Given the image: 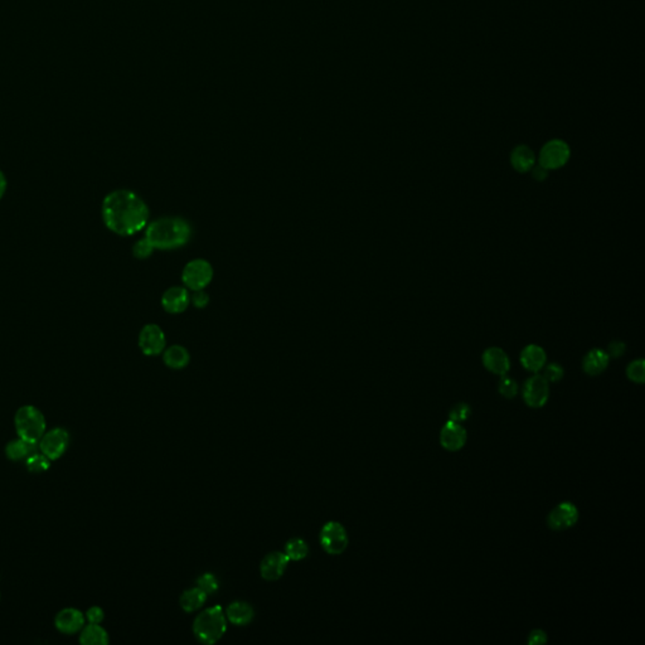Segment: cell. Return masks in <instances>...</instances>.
Wrapping results in <instances>:
<instances>
[{"mask_svg": "<svg viewBox=\"0 0 645 645\" xmlns=\"http://www.w3.org/2000/svg\"><path fill=\"white\" fill-rule=\"evenodd\" d=\"M101 216L110 231L120 236H131L146 227L149 210L134 192L119 189L105 197Z\"/></svg>", "mask_w": 645, "mask_h": 645, "instance_id": "6da1fadb", "label": "cell"}, {"mask_svg": "<svg viewBox=\"0 0 645 645\" xmlns=\"http://www.w3.org/2000/svg\"><path fill=\"white\" fill-rule=\"evenodd\" d=\"M190 237V226L181 218H160L146 228V239L154 248L170 250L183 246Z\"/></svg>", "mask_w": 645, "mask_h": 645, "instance_id": "7a4b0ae2", "label": "cell"}, {"mask_svg": "<svg viewBox=\"0 0 645 645\" xmlns=\"http://www.w3.org/2000/svg\"><path fill=\"white\" fill-rule=\"evenodd\" d=\"M227 617L221 605L212 606L197 616L193 623V633L204 644H215L225 635Z\"/></svg>", "mask_w": 645, "mask_h": 645, "instance_id": "3957f363", "label": "cell"}, {"mask_svg": "<svg viewBox=\"0 0 645 645\" xmlns=\"http://www.w3.org/2000/svg\"><path fill=\"white\" fill-rule=\"evenodd\" d=\"M15 431L18 437L37 445L41 437L47 431V424L44 415L39 408L32 405H26L15 413Z\"/></svg>", "mask_w": 645, "mask_h": 645, "instance_id": "277c9868", "label": "cell"}, {"mask_svg": "<svg viewBox=\"0 0 645 645\" xmlns=\"http://www.w3.org/2000/svg\"><path fill=\"white\" fill-rule=\"evenodd\" d=\"M38 450L51 462L65 455L70 445V434L63 428H54L46 431L38 441Z\"/></svg>", "mask_w": 645, "mask_h": 645, "instance_id": "5b68a950", "label": "cell"}, {"mask_svg": "<svg viewBox=\"0 0 645 645\" xmlns=\"http://www.w3.org/2000/svg\"><path fill=\"white\" fill-rule=\"evenodd\" d=\"M319 541L328 555H341L348 547V533L343 524L330 521L320 530Z\"/></svg>", "mask_w": 645, "mask_h": 645, "instance_id": "8992f818", "label": "cell"}, {"mask_svg": "<svg viewBox=\"0 0 645 645\" xmlns=\"http://www.w3.org/2000/svg\"><path fill=\"white\" fill-rule=\"evenodd\" d=\"M213 268L206 260H193L183 270V283L192 290H202L212 280Z\"/></svg>", "mask_w": 645, "mask_h": 645, "instance_id": "52a82bcc", "label": "cell"}, {"mask_svg": "<svg viewBox=\"0 0 645 645\" xmlns=\"http://www.w3.org/2000/svg\"><path fill=\"white\" fill-rule=\"evenodd\" d=\"M570 148L562 140H551L541 149L539 164L546 169L564 167L570 159Z\"/></svg>", "mask_w": 645, "mask_h": 645, "instance_id": "ba28073f", "label": "cell"}, {"mask_svg": "<svg viewBox=\"0 0 645 645\" xmlns=\"http://www.w3.org/2000/svg\"><path fill=\"white\" fill-rule=\"evenodd\" d=\"M550 397V386L544 376L528 378L523 387V399L529 407H544Z\"/></svg>", "mask_w": 645, "mask_h": 645, "instance_id": "9c48e42d", "label": "cell"}, {"mask_svg": "<svg viewBox=\"0 0 645 645\" xmlns=\"http://www.w3.org/2000/svg\"><path fill=\"white\" fill-rule=\"evenodd\" d=\"M139 347L144 355H160L166 348V335L155 324L146 326L139 335Z\"/></svg>", "mask_w": 645, "mask_h": 645, "instance_id": "30bf717a", "label": "cell"}, {"mask_svg": "<svg viewBox=\"0 0 645 645\" xmlns=\"http://www.w3.org/2000/svg\"><path fill=\"white\" fill-rule=\"evenodd\" d=\"M579 521V509L570 502L558 504L548 515V527L553 530L571 528Z\"/></svg>", "mask_w": 645, "mask_h": 645, "instance_id": "8fae6325", "label": "cell"}, {"mask_svg": "<svg viewBox=\"0 0 645 645\" xmlns=\"http://www.w3.org/2000/svg\"><path fill=\"white\" fill-rule=\"evenodd\" d=\"M85 623H86L85 614L75 608H66V609L61 610L54 617L56 629L66 635H73L76 633H80L82 628L85 626Z\"/></svg>", "mask_w": 645, "mask_h": 645, "instance_id": "7c38bea8", "label": "cell"}, {"mask_svg": "<svg viewBox=\"0 0 645 645\" xmlns=\"http://www.w3.org/2000/svg\"><path fill=\"white\" fill-rule=\"evenodd\" d=\"M289 558L284 552H271L266 555L261 561L260 573L262 579L268 581H276L283 577L285 570L289 565Z\"/></svg>", "mask_w": 645, "mask_h": 645, "instance_id": "4fadbf2b", "label": "cell"}, {"mask_svg": "<svg viewBox=\"0 0 645 645\" xmlns=\"http://www.w3.org/2000/svg\"><path fill=\"white\" fill-rule=\"evenodd\" d=\"M466 442V430L459 422L448 421L440 433V444L448 451H457Z\"/></svg>", "mask_w": 645, "mask_h": 645, "instance_id": "5bb4252c", "label": "cell"}, {"mask_svg": "<svg viewBox=\"0 0 645 645\" xmlns=\"http://www.w3.org/2000/svg\"><path fill=\"white\" fill-rule=\"evenodd\" d=\"M483 364L486 370L498 376H506L510 368L507 353L497 347L486 349L483 355Z\"/></svg>", "mask_w": 645, "mask_h": 645, "instance_id": "9a60e30c", "label": "cell"}, {"mask_svg": "<svg viewBox=\"0 0 645 645\" xmlns=\"http://www.w3.org/2000/svg\"><path fill=\"white\" fill-rule=\"evenodd\" d=\"M161 304L168 312L178 314V312H184L188 308V291L179 286L170 288L169 290L164 292V295L161 297Z\"/></svg>", "mask_w": 645, "mask_h": 645, "instance_id": "2e32d148", "label": "cell"}, {"mask_svg": "<svg viewBox=\"0 0 645 645\" xmlns=\"http://www.w3.org/2000/svg\"><path fill=\"white\" fill-rule=\"evenodd\" d=\"M254 608L245 602H231L226 611V617L230 620V623L239 626L248 625L254 620Z\"/></svg>", "mask_w": 645, "mask_h": 645, "instance_id": "e0dca14e", "label": "cell"}, {"mask_svg": "<svg viewBox=\"0 0 645 645\" xmlns=\"http://www.w3.org/2000/svg\"><path fill=\"white\" fill-rule=\"evenodd\" d=\"M610 357L602 349H591L584 358L582 368L590 376H597L609 366Z\"/></svg>", "mask_w": 645, "mask_h": 645, "instance_id": "ac0fdd59", "label": "cell"}, {"mask_svg": "<svg viewBox=\"0 0 645 645\" xmlns=\"http://www.w3.org/2000/svg\"><path fill=\"white\" fill-rule=\"evenodd\" d=\"M547 355L544 349L536 344H530L523 349L521 363L523 367L530 372H539L544 367Z\"/></svg>", "mask_w": 645, "mask_h": 645, "instance_id": "d6986e66", "label": "cell"}, {"mask_svg": "<svg viewBox=\"0 0 645 645\" xmlns=\"http://www.w3.org/2000/svg\"><path fill=\"white\" fill-rule=\"evenodd\" d=\"M80 643L83 645L109 644V634L100 624L90 623L81 631Z\"/></svg>", "mask_w": 645, "mask_h": 645, "instance_id": "ffe728a7", "label": "cell"}, {"mask_svg": "<svg viewBox=\"0 0 645 645\" xmlns=\"http://www.w3.org/2000/svg\"><path fill=\"white\" fill-rule=\"evenodd\" d=\"M36 446L34 444L23 440L21 437L8 442L6 446V455L9 460L12 462H21L26 460L27 457H30L33 453H36Z\"/></svg>", "mask_w": 645, "mask_h": 645, "instance_id": "44dd1931", "label": "cell"}, {"mask_svg": "<svg viewBox=\"0 0 645 645\" xmlns=\"http://www.w3.org/2000/svg\"><path fill=\"white\" fill-rule=\"evenodd\" d=\"M510 161L515 170H518L519 173H526L535 166L536 157H535V152H532L528 146H519L512 152Z\"/></svg>", "mask_w": 645, "mask_h": 645, "instance_id": "7402d4cb", "label": "cell"}, {"mask_svg": "<svg viewBox=\"0 0 645 645\" xmlns=\"http://www.w3.org/2000/svg\"><path fill=\"white\" fill-rule=\"evenodd\" d=\"M206 602H207V595L204 594L199 587L186 590L179 599L181 608L186 613H193L201 609Z\"/></svg>", "mask_w": 645, "mask_h": 645, "instance_id": "603a6c76", "label": "cell"}, {"mask_svg": "<svg viewBox=\"0 0 645 645\" xmlns=\"http://www.w3.org/2000/svg\"><path fill=\"white\" fill-rule=\"evenodd\" d=\"M164 363L173 370L184 368L189 363L188 350L181 346H173L168 348L164 353Z\"/></svg>", "mask_w": 645, "mask_h": 645, "instance_id": "cb8c5ba5", "label": "cell"}, {"mask_svg": "<svg viewBox=\"0 0 645 645\" xmlns=\"http://www.w3.org/2000/svg\"><path fill=\"white\" fill-rule=\"evenodd\" d=\"M289 559L292 561H301L304 559L308 553H309V547L301 538H291L286 544H285V552H284Z\"/></svg>", "mask_w": 645, "mask_h": 645, "instance_id": "d4e9b609", "label": "cell"}, {"mask_svg": "<svg viewBox=\"0 0 645 645\" xmlns=\"http://www.w3.org/2000/svg\"><path fill=\"white\" fill-rule=\"evenodd\" d=\"M51 460L44 457L41 453H33L30 457L26 459L27 469L32 473H43L50 468Z\"/></svg>", "mask_w": 645, "mask_h": 645, "instance_id": "484cf974", "label": "cell"}, {"mask_svg": "<svg viewBox=\"0 0 645 645\" xmlns=\"http://www.w3.org/2000/svg\"><path fill=\"white\" fill-rule=\"evenodd\" d=\"M197 585L207 596L215 594L219 587L217 577L210 573H204L202 576H199L197 579Z\"/></svg>", "mask_w": 645, "mask_h": 645, "instance_id": "4316f807", "label": "cell"}, {"mask_svg": "<svg viewBox=\"0 0 645 645\" xmlns=\"http://www.w3.org/2000/svg\"><path fill=\"white\" fill-rule=\"evenodd\" d=\"M628 377L635 384H644L645 381V363L643 359L634 361L628 366L626 370Z\"/></svg>", "mask_w": 645, "mask_h": 645, "instance_id": "83f0119b", "label": "cell"}, {"mask_svg": "<svg viewBox=\"0 0 645 645\" xmlns=\"http://www.w3.org/2000/svg\"><path fill=\"white\" fill-rule=\"evenodd\" d=\"M498 390H499L502 396H504L507 399H513L518 393V384L512 378L502 376Z\"/></svg>", "mask_w": 645, "mask_h": 645, "instance_id": "f1b7e54d", "label": "cell"}, {"mask_svg": "<svg viewBox=\"0 0 645 645\" xmlns=\"http://www.w3.org/2000/svg\"><path fill=\"white\" fill-rule=\"evenodd\" d=\"M470 407L466 404H457V406L453 407L449 413L450 421L454 422H463L470 416Z\"/></svg>", "mask_w": 645, "mask_h": 645, "instance_id": "f546056e", "label": "cell"}, {"mask_svg": "<svg viewBox=\"0 0 645 645\" xmlns=\"http://www.w3.org/2000/svg\"><path fill=\"white\" fill-rule=\"evenodd\" d=\"M154 247L150 245V242L146 239H139L138 242L134 245L132 254L138 259H148L152 254Z\"/></svg>", "mask_w": 645, "mask_h": 645, "instance_id": "4dcf8cb0", "label": "cell"}, {"mask_svg": "<svg viewBox=\"0 0 645 645\" xmlns=\"http://www.w3.org/2000/svg\"><path fill=\"white\" fill-rule=\"evenodd\" d=\"M544 377L547 379V382H558L564 377V368L557 364V363H551L546 367L544 370Z\"/></svg>", "mask_w": 645, "mask_h": 645, "instance_id": "1f68e13d", "label": "cell"}, {"mask_svg": "<svg viewBox=\"0 0 645 645\" xmlns=\"http://www.w3.org/2000/svg\"><path fill=\"white\" fill-rule=\"evenodd\" d=\"M625 350H626L625 343L620 341H614L610 343L606 353H608L609 357H613V358H619V357H622V355L625 353Z\"/></svg>", "mask_w": 645, "mask_h": 645, "instance_id": "d6a6232c", "label": "cell"}, {"mask_svg": "<svg viewBox=\"0 0 645 645\" xmlns=\"http://www.w3.org/2000/svg\"><path fill=\"white\" fill-rule=\"evenodd\" d=\"M86 620L88 623L92 624H101L103 617H105V614H103V610L99 606H92L91 609L88 610L86 613Z\"/></svg>", "mask_w": 645, "mask_h": 645, "instance_id": "836d02e7", "label": "cell"}, {"mask_svg": "<svg viewBox=\"0 0 645 645\" xmlns=\"http://www.w3.org/2000/svg\"><path fill=\"white\" fill-rule=\"evenodd\" d=\"M546 643H547V634L544 631H533L529 634V645H542Z\"/></svg>", "mask_w": 645, "mask_h": 645, "instance_id": "e575fe53", "label": "cell"}, {"mask_svg": "<svg viewBox=\"0 0 645 645\" xmlns=\"http://www.w3.org/2000/svg\"><path fill=\"white\" fill-rule=\"evenodd\" d=\"M208 294H206L202 290H197L196 294L193 295V304L196 305L197 308H204L206 305L208 304Z\"/></svg>", "mask_w": 645, "mask_h": 645, "instance_id": "d590c367", "label": "cell"}, {"mask_svg": "<svg viewBox=\"0 0 645 645\" xmlns=\"http://www.w3.org/2000/svg\"><path fill=\"white\" fill-rule=\"evenodd\" d=\"M532 169H533V178L537 181H544L548 177V169L542 167L541 164L533 166Z\"/></svg>", "mask_w": 645, "mask_h": 645, "instance_id": "8d00e7d4", "label": "cell"}, {"mask_svg": "<svg viewBox=\"0 0 645 645\" xmlns=\"http://www.w3.org/2000/svg\"><path fill=\"white\" fill-rule=\"evenodd\" d=\"M7 178H6V175H4V173L0 170V199L3 198L4 193H6V190H7Z\"/></svg>", "mask_w": 645, "mask_h": 645, "instance_id": "74e56055", "label": "cell"}]
</instances>
